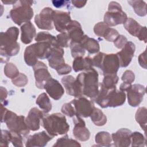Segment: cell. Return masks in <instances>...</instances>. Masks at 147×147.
Masks as SVG:
<instances>
[{"instance_id":"cell-1","label":"cell","mask_w":147,"mask_h":147,"mask_svg":"<svg viewBox=\"0 0 147 147\" xmlns=\"http://www.w3.org/2000/svg\"><path fill=\"white\" fill-rule=\"evenodd\" d=\"M19 30L16 26L9 28L5 32L1 33V61L6 63L10 56L16 55L20 51L19 43L17 42Z\"/></svg>"},{"instance_id":"cell-2","label":"cell","mask_w":147,"mask_h":147,"mask_svg":"<svg viewBox=\"0 0 147 147\" xmlns=\"http://www.w3.org/2000/svg\"><path fill=\"white\" fill-rule=\"evenodd\" d=\"M76 79L81 85L83 95L91 99L97 96L99 92L98 74L94 68L79 74Z\"/></svg>"},{"instance_id":"cell-3","label":"cell","mask_w":147,"mask_h":147,"mask_svg":"<svg viewBox=\"0 0 147 147\" xmlns=\"http://www.w3.org/2000/svg\"><path fill=\"white\" fill-rule=\"evenodd\" d=\"M41 125L47 133L53 137L65 134L69 129V125L67 122L65 117L59 113L44 117Z\"/></svg>"},{"instance_id":"cell-4","label":"cell","mask_w":147,"mask_h":147,"mask_svg":"<svg viewBox=\"0 0 147 147\" xmlns=\"http://www.w3.org/2000/svg\"><path fill=\"white\" fill-rule=\"evenodd\" d=\"M1 122H5L9 130L21 134L23 136L29 133V129L26 125L25 117L17 115L14 112L6 109L1 104Z\"/></svg>"},{"instance_id":"cell-5","label":"cell","mask_w":147,"mask_h":147,"mask_svg":"<svg viewBox=\"0 0 147 147\" xmlns=\"http://www.w3.org/2000/svg\"><path fill=\"white\" fill-rule=\"evenodd\" d=\"M33 1H18L14 4L10 11L12 21L18 25L29 22L33 16V10L31 6Z\"/></svg>"},{"instance_id":"cell-6","label":"cell","mask_w":147,"mask_h":147,"mask_svg":"<svg viewBox=\"0 0 147 147\" xmlns=\"http://www.w3.org/2000/svg\"><path fill=\"white\" fill-rule=\"evenodd\" d=\"M127 19L126 14L123 11L120 4L112 1L109 3L108 11L104 16V22L108 26H114L124 24Z\"/></svg>"},{"instance_id":"cell-7","label":"cell","mask_w":147,"mask_h":147,"mask_svg":"<svg viewBox=\"0 0 147 147\" xmlns=\"http://www.w3.org/2000/svg\"><path fill=\"white\" fill-rule=\"evenodd\" d=\"M71 103L74 107L76 115L80 117H90L95 109L93 102L82 96L72 100Z\"/></svg>"},{"instance_id":"cell-8","label":"cell","mask_w":147,"mask_h":147,"mask_svg":"<svg viewBox=\"0 0 147 147\" xmlns=\"http://www.w3.org/2000/svg\"><path fill=\"white\" fill-rule=\"evenodd\" d=\"M54 10L49 7L44 8L34 18V22L39 29L52 30L53 26V14Z\"/></svg>"},{"instance_id":"cell-9","label":"cell","mask_w":147,"mask_h":147,"mask_svg":"<svg viewBox=\"0 0 147 147\" xmlns=\"http://www.w3.org/2000/svg\"><path fill=\"white\" fill-rule=\"evenodd\" d=\"M128 103L132 107L138 106L145 94V87L140 84L130 85L126 90Z\"/></svg>"},{"instance_id":"cell-10","label":"cell","mask_w":147,"mask_h":147,"mask_svg":"<svg viewBox=\"0 0 147 147\" xmlns=\"http://www.w3.org/2000/svg\"><path fill=\"white\" fill-rule=\"evenodd\" d=\"M119 61L117 54H105L103 56L100 69L103 75L117 74L119 68Z\"/></svg>"},{"instance_id":"cell-11","label":"cell","mask_w":147,"mask_h":147,"mask_svg":"<svg viewBox=\"0 0 147 147\" xmlns=\"http://www.w3.org/2000/svg\"><path fill=\"white\" fill-rule=\"evenodd\" d=\"M36 80V86L40 89H43L44 84L51 77L47 66L42 61H38L33 67Z\"/></svg>"},{"instance_id":"cell-12","label":"cell","mask_w":147,"mask_h":147,"mask_svg":"<svg viewBox=\"0 0 147 147\" xmlns=\"http://www.w3.org/2000/svg\"><path fill=\"white\" fill-rule=\"evenodd\" d=\"M61 83L64 86L67 94L79 98L83 95L80 84L76 79L71 75H67L61 79Z\"/></svg>"},{"instance_id":"cell-13","label":"cell","mask_w":147,"mask_h":147,"mask_svg":"<svg viewBox=\"0 0 147 147\" xmlns=\"http://www.w3.org/2000/svg\"><path fill=\"white\" fill-rule=\"evenodd\" d=\"M74 127L73 129V134L78 140L86 141L90 138V132L86 127V123L82 117L75 115L73 118Z\"/></svg>"},{"instance_id":"cell-14","label":"cell","mask_w":147,"mask_h":147,"mask_svg":"<svg viewBox=\"0 0 147 147\" xmlns=\"http://www.w3.org/2000/svg\"><path fill=\"white\" fill-rule=\"evenodd\" d=\"M64 53V52L62 48L58 45L53 46L47 58L49 66L53 69L57 70L64 65L65 63L63 57Z\"/></svg>"},{"instance_id":"cell-15","label":"cell","mask_w":147,"mask_h":147,"mask_svg":"<svg viewBox=\"0 0 147 147\" xmlns=\"http://www.w3.org/2000/svg\"><path fill=\"white\" fill-rule=\"evenodd\" d=\"M136 49L135 45L131 41H127L122 49L117 53L121 67H127L134 56Z\"/></svg>"},{"instance_id":"cell-16","label":"cell","mask_w":147,"mask_h":147,"mask_svg":"<svg viewBox=\"0 0 147 147\" xmlns=\"http://www.w3.org/2000/svg\"><path fill=\"white\" fill-rule=\"evenodd\" d=\"M132 132L126 128L119 129L111 135L114 145L117 147L129 146L131 142Z\"/></svg>"},{"instance_id":"cell-17","label":"cell","mask_w":147,"mask_h":147,"mask_svg":"<svg viewBox=\"0 0 147 147\" xmlns=\"http://www.w3.org/2000/svg\"><path fill=\"white\" fill-rule=\"evenodd\" d=\"M44 113L37 107H33L28 113L25 119L27 126L30 130L36 131L40 129L41 119L44 118Z\"/></svg>"},{"instance_id":"cell-18","label":"cell","mask_w":147,"mask_h":147,"mask_svg":"<svg viewBox=\"0 0 147 147\" xmlns=\"http://www.w3.org/2000/svg\"><path fill=\"white\" fill-rule=\"evenodd\" d=\"M71 21L69 12L54 10L53 14V22L54 26L59 32H64L67 25Z\"/></svg>"},{"instance_id":"cell-19","label":"cell","mask_w":147,"mask_h":147,"mask_svg":"<svg viewBox=\"0 0 147 147\" xmlns=\"http://www.w3.org/2000/svg\"><path fill=\"white\" fill-rule=\"evenodd\" d=\"M66 30L70 39V42L80 43L84 36L80 23L75 20H71L67 25Z\"/></svg>"},{"instance_id":"cell-20","label":"cell","mask_w":147,"mask_h":147,"mask_svg":"<svg viewBox=\"0 0 147 147\" xmlns=\"http://www.w3.org/2000/svg\"><path fill=\"white\" fill-rule=\"evenodd\" d=\"M44 88L53 99L59 100L63 95L64 90L61 84L56 79L51 78L45 83Z\"/></svg>"},{"instance_id":"cell-21","label":"cell","mask_w":147,"mask_h":147,"mask_svg":"<svg viewBox=\"0 0 147 147\" xmlns=\"http://www.w3.org/2000/svg\"><path fill=\"white\" fill-rule=\"evenodd\" d=\"M53 138V137L50 136L45 131H42L37 133H35L32 136L28 137L25 146H45L48 142Z\"/></svg>"},{"instance_id":"cell-22","label":"cell","mask_w":147,"mask_h":147,"mask_svg":"<svg viewBox=\"0 0 147 147\" xmlns=\"http://www.w3.org/2000/svg\"><path fill=\"white\" fill-rule=\"evenodd\" d=\"M126 100V94L123 91H117L116 88L111 89L107 94L108 107H115L122 105Z\"/></svg>"},{"instance_id":"cell-23","label":"cell","mask_w":147,"mask_h":147,"mask_svg":"<svg viewBox=\"0 0 147 147\" xmlns=\"http://www.w3.org/2000/svg\"><path fill=\"white\" fill-rule=\"evenodd\" d=\"M21 41L25 44L30 43L36 34V29L32 23L29 21L24 24L21 26Z\"/></svg>"},{"instance_id":"cell-24","label":"cell","mask_w":147,"mask_h":147,"mask_svg":"<svg viewBox=\"0 0 147 147\" xmlns=\"http://www.w3.org/2000/svg\"><path fill=\"white\" fill-rule=\"evenodd\" d=\"M35 54L38 59H47L53 45L47 42L38 41L33 44Z\"/></svg>"},{"instance_id":"cell-25","label":"cell","mask_w":147,"mask_h":147,"mask_svg":"<svg viewBox=\"0 0 147 147\" xmlns=\"http://www.w3.org/2000/svg\"><path fill=\"white\" fill-rule=\"evenodd\" d=\"M92 59L89 56L83 58L82 56L75 57L72 63V67L75 72L88 70L92 68Z\"/></svg>"},{"instance_id":"cell-26","label":"cell","mask_w":147,"mask_h":147,"mask_svg":"<svg viewBox=\"0 0 147 147\" xmlns=\"http://www.w3.org/2000/svg\"><path fill=\"white\" fill-rule=\"evenodd\" d=\"M80 44L85 50H87L91 54L96 53L100 50L98 42L94 38H90L87 35H84Z\"/></svg>"},{"instance_id":"cell-27","label":"cell","mask_w":147,"mask_h":147,"mask_svg":"<svg viewBox=\"0 0 147 147\" xmlns=\"http://www.w3.org/2000/svg\"><path fill=\"white\" fill-rule=\"evenodd\" d=\"M123 26L131 35L137 37L142 27L132 18H128L123 24Z\"/></svg>"},{"instance_id":"cell-28","label":"cell","mask_w":147,"mask_h":147,"mask_svg":"<svg viewBox=\"0 0 147 147\" xmlns=\"http://www.w3.org/2000/svg\"><path fill=\"white\" fill-rule=\"evenodd\" d=\"M36 103L40 108L43 110L45 114L49 113L52 109V103L47 94L45 92L38 95Z\"/></svg>"},{"instance_id":"cell-29","label":"cell","mask_w":147,"mask_h":147,"mask_svg":"<svg viewBox=\"0 0 147 147\" xmlns=\"http://www.w3.org/2000/svg\"><path fill=\"white\" fill-rule=\"evenodd\" d=\"M24 60L26 64L29 66L33 67L38 61L33 44L27 47L24 52Z\"/></svg>"},{"instance_id":"cell-30","label":"cell","mask_w":147,"mask_h":147,"mask_svg":"<svg viewBox=\"0 0 147 147\" xmlns=\"http://www.w3.org/2000/svg\"><path fill=\"white\" fill-rule=\"evenodd\" d=\"M90 117L92 122L96 126H103L106 124L107 122L106 116L100 109L98 108L95 107L90 115Z\"/></svg>"},{"instance_id":"cell-31","label":"cell","mask_w":147,"mask_h":147,"mask_svg":"<svg viewBox=\"0 0 147 147\" xmlns=\"http://www.w3.org/2000/svg\"><path fill=\"white\" fill-rule=\"evenodd\" d=\"M118 82V77L117 74H107L104 75V78L102 83L99 85L106 89L110 90L116 88V85Z\"/></svg>"},{"instance_id":"cell-32","label":"cell","mask_w":147,"mask_h":147,"mask_svg":"<svg viewBox=\"0 0 147 147\" xmlns=\"http://www.w3.org/2000/svg\"><path fill=\"white\" fill-rule=\"evenodd\" d=\"M95 142L102 146H110L112 138L110 134L107 131H100L95 135Z\"/></svg>"},{"instance_id":"cell-33","label":"cell","mask_w":147,"mask_h":147,"mask_svg":"<svg viewBox=\"0 0 147 147\" xmlns=\"http://www.w3.org/2000/svg\"><path fill=\"white\" fill-rule=\"evenodd\" d=\"M135 13L139 16L143 17L146 14V4L143 1H128Z\"/></svg>"},{"instance_id":"cell-34","label":"cell","mask_w":147,"mask_h":147,"mask_svg":"<svg viewBox=\"0 0 147 147\" xmlns=\"http://www.w3.org/2000/svg\"><path fill=\"white\" fill-rule=\"evenodd\" d=\"M146 116H147V109L145 107H139L136 111L135 118L136 121L139 123L141 127L146 131Z\"/></svg>"},{"instance_id":"cell-35","label":"cell","mask_w":147,"mask_h":147,"mask_svg":"<svg viewBox=\"0 0 147 147\" xmlns=\"http://www.w3.org/2000/svg\"><path fill=\"white\" fill-rule=\"evenodd\" d=\"M34 39L37 42L45 41L51 44L53 46L57 45L56 37L47 32H40L38 33L35 36Z\"/></svg>"},{"instance_id":"cell-36","label":"cell","mask_w":147,"mask_h":147,"mask_svg":"<svg viewBox=\"0 0 147 147\" xmlns=\"http://www.w3.org/2000/svg\"><path fill=\"white\" fill-rule=\"evenodd\" d=\"M53 146H81V145L76 140L69 138L66 134L57 140Z\"/></svg>"},{"instance_id":"cell-37","label":"cell","mask_w":147,"mask_h":147,"mask_svg":"<svg viewBox=\"0 0 147 147\" xmlns=\"http://www.w3.org/2000/svg\"><path fill=\"white\" fill-rule=\"evenodd\" d=\"M146 138L140 132L135 131L131 133V146H144L145 145Z\"/></svg>"},{"instance_id":"cell-38","label":"cell","mask_w":147,"mask_h":147,"mask_svg":"<svg viewBox=\"0 0 147 147\" xmlns=\"http://www.w3.org/2000/svg\"><path fill=\"white\" fill-rule=\"evenodd\" d=\"M4 74L7 77L11 79L16 78L20 74L17 67L11 63H8L5 65Z\"/></svg>"},{"instance_id":"cell-39","label":"cell","mask_w":147,"mask_h":147,"mask_svg":"<svg viewBox=\"0 0 147 147\" xmlns=\"http://www.w3.org/2000/svg\"><path fill=\"white\" fill-rule=\"evenodd\" d=\"M69 47L71 48V55L73 57L75 58L79 56L83 57L84 55L85 49L82 46L80 43L70 42Z\"/></svg>"},{"instance_id":"cell-40","label":"cell","mask_w":147,"mask_h":147,"mask_svg":"<svg viewBox=\"0 0 147 147\" xmlns=\"http://www.w3.org/2000/svg\"><path fill=\"white\" fill-rule=\"evenodd\" d=\"M57 44L61 48H67L69 46V41L70 39L66 32H62L56 36Z\"/></svg>"},{"instance_id":"cell-41","label":"cell","mask_w":147,"mask_h":147,"mask_svg":"<svg viewBox=\"0 0 147 147\" xmlns=\"http://www.w3.org/2000/svg\"><path fill=\"white\" fill-rule=\"evenodd\" d=\"M11 82L16 86L24 87L27 84L28 79L24 74L20 73V74L16 78L11 79Z\"/></svg>"},{"instance_id":"cell-42","label":"cell","mask_w":147,"mask_h":147,"mask_svg":"<svg viewBox=\"0 0 147 147\" xmlns=\"http://www.w3.org/2000/svg\"><path fill=\"white\" fill-rule=\"evenodd\" d=\"M109 28L104 22H100L97 23L94 28V32L95 34L99 37H103L106 31Z\"/></svg>"},{"instance_id":"cell-43","label":"cell","mask_w":147,"mask_h":147,"mask_svg":"<svg viewBox=\"0 0 147 147\" xmlns=\"http://www.w3.org/2000/svg\"><path fill=\"white\" fill-rule=\"evenodd\" d=\"M22 136L18 133L10 131V142L15 146H23Z\"/></svg>"},{"instance_id":"cell-44","label":"cell","mask_w":147,"mask_h":147,"mask_svg":"<svg viewBox=\"0 0 147 147\" xmlns=\"http://www.w3.org/2000/svg\"><path fill=\"white\" fill-rule=\"evenodd\" d=\"M61 111L64 114L69 117H73L76 115L74 107L71 102L64 104L61 107Z\"/></svg>"},{"instance_id":"cell-45","label":"cell","mask_w":147,"mask_h":147,"mask_svg":"<svg viewBox=\"0 0 147 147\" xmlns=\"http://www.w3.org/2000/svg\"><path fill=\"white\" fill-rule=\"evenodd\" d=\"M134 74L130 70L125 71L121 78L123 81V83L125 84H131V83L134 80Z\"/></svg>"},{"instance_id":"cell-46","label":"cell","mask_w":147,"mask_h":147,"mask_svg":"<svg viewBox=\"0 0 147 147\" xmlns=\"http://www.w3.org/2000/svg\"><path fill=\"white\" fill-rule=\"evenodd\" d=\"M118 35H119V33L117 30L113 28H109L106 31L103 36V37L107 41L111 42V41H114L116 39V38L118 36Z\"/></svg>"},{"instance_id":"cell-47","label":"cell","mask_w":147,"mask_h":147,"mask_svg":"<svg viewBox=\"0 0 147 147\" xmlns=\"http://www.w3.org/2000/svg\"><path fill=\"white\" fill-rule=\"evenodd\" d=\"M1 145L2 146H8L9 142H10V131L7 130H1Z\"/></svg>"},{"instance_id":"cell-48","label":"cell","mask_w":147,"mask_h":147,"mask_svg":"<svg viewBox=\"0 0 147 147\" xmlns=\"http://www.w3.org/2000/svg\"><path fill=\"white\" fill-rule=\"evenodd\" d=\"M115 46L119 49L123 48L125 45L126 42H127V40L126 37L123 35H118V36L116 38V39L113 41Z\"/></svg>"},{"instance_id":"cell-49","label":"cell","mask_w":147,"mask_h":147,"mask_svg":"<svg viewBox=\"0 0 147 147\" xmlns=\"http://www.w3.org/2000/svg\"><path fill=\"white\" fill-rule=\"evenodd\" d=\"M104 55H105V53H102V52H99L98 54H96L92 59V65L98 68H100Z\"/></svg>"},{"instance_id":"cell-50","label":"cell","mask_w":147,"mask_h":147,"mask_svg":"<svg viewBox=\"0 0 147 147\" xmlns=\"http://www.w3.org/2000/svg\"><path fill=\"white\" fill-rule=\"evenodd\" d=\"M71 69H72L71 66L65 63L60 68H59L57 70H56V71L59 75H66L69 74L71 71Z\"/></svg>"},{"instance_id":"cell-51","label":"cell","mask_w":147,"mask_h":147,"mask_svg":"<svg viewBox=\"0 0 147 147\" xmlns=\"http://www.w3.org/2000/svg\"><path fill=\"white\" fill-rule=\"evenodd\" d=\"M146 50L144 51V52H142L141 54H140L138 57V63L144 69H146Z\"/></svg>"},{"instance_id":"cell-52","label":"cell","mask_w":147,"mask_h":147,"mask_svg":"<svg viewBox=\"0 0 147 147\" xmlns=\"http://www.w3.org/2000/svg\"><path fill=\"white\" fill-rule=\"evenodd\" d=\"M137 38L141 41H144V42H146V26H142L141 31L140 32Z\"/></svg>"},{"instance_id":"cell-53","label":"cell","mask_w":147,"mask_h":147,"mask_svg":"<svg viewBox=\"0 0 147 147\" xmlns=\"http://www.w3.org/2000/svg\"><path fill=\"white\" fill-rule=\"evenodd\" d=\"M72 3L73 5H74L76 7L81 8L85 6L86 3H87V1L82 0H74L72 1Z\"/></svg>"},{"instance_id":"cell-54","label":"cell","mask_w":147,"mask_h":147,"mask_svg":"<svg viewBox=\"0 0 147 147\" xmlns=\"http://www.w3.org/2000/svg\"><path fill=\"white\" fill-rule=\"evenodd\" d=\"M7 96V91L5 88L3 87H1V103L5 100Z\"/></svg>"},{"instance_id":"cell-55","label":"cell","mask_w":147,"mask_h":147,"mask_svg":"<svg viewBox=\"0 0 147 147\" xmlns=\"http://www.w3.org/2000/svg\"><path fill=\"white\" fill-rule=\"evenodd\" d=\"M67 2L65 1H53L52 3L56 7H61L65 5V3Z\"/></svg>"},{"instance_id":"cell-56","label":"cell","mask_w":147,"mask_h":147,"mask_svg":"<svg viewBox=\"0 0 147 147\" xmlns=\"http://www.w3.org/2000/svg\"><path fill=\"white\" fill-rule=\"evenodd\" d=\"M2 2L4 4H12L14 5L17 2V1H2Z\"/></svg>"}]
</instances>
